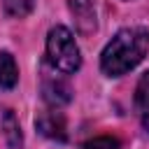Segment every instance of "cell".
I'll list each match as a JSON object with an SVG mask.
<instances>
[{"instance_id":"obj_1","label":"cell","mask_w":149,"mask_h":149,"mask_svg":"<svg viewBox=\"0 0 149 149\" xmlns=\"http://www.w3.org/2000/svg\"><path fill=\"white\" fill-rule=\"evenodd\" d=\"M149 51V30L142 26L121 28L100 54V70L107 77H121L130 72Z\"/></svg>"},{"instance_id":"obj_5","label":"cell","mask_w":149,"mask_h":149,"mask_svg":"<svg viewBox=\"0 0 149 149\" xmlns=\"http://www.w3.org/2000/svg\"><path fill=\"white\" fill-rule=\"evenodd\" d=\"M72 16L77 19V26L81 33H91L95 28V7L93 0H68Z\"/></svg>"},{"instance_id":"obj_8","label":"cell","mask_w":149,"mask_h":149,"mask_svg":"<svg viewBox=\"0 0 149 149\" xmlns=\"http://www.w3.org/2000/svg\"><path fill=\"white\" fill-rule=\"evenodd\" d=\"M2 130H5L7 147L9 149H21V144H23L21 128H19V121H16V116H14L12 109H5V114H2Z\"/></svg>"},{"instance_id":"obj_7","label":"cell","mask_w":149,"mask_h":149,"mask_svg":"<svg viewBox=\"0 0 149 149\" xmlns=\"http://www.w3.org/2000/svg\"><path fill=\"white\" fill-rule=\"evenodd\" d=\"M19 81V68L16 61L9 51H0V86L2 88H14Z\"/></svg>"},{"instance_id":"obj_2","label":"cell","mask_w":149,"mask_h":149,"mask_svg":"<svg viewBox=\"0 0 149 149\" xmlns=\"http://www.w3.org/2000/svg\"><path fill=\"white\" fill-rule=\"evenodd\" d=\"M47 61L54 70L63 74H72L81 65L79 47L74 42V35L65 26H54L47 35Z\"/></svg>"},{"instance_id":"obj_10","label":"cell","mask_w":149,"mask_h":149,"mask_svg":"<svg viewBox=\"0 0 149 149\" xmlns=\"http://www.w3.org/2000/svg\"><path fill=\"white\" fill-rule=\"evenodd\" d=\"M84 149H119V140L112 135H100V137L88 140L84 144Z\"/></svg>"},{"instance_id":"obj_3","label":"cell","mask_w":149,"mask_h":149,"mask_svg":"<svg viewBox=\"0 0 149 149\" xmlns=\"http://www.w3.org/2000/svg\"><path fill=\"white\" fill-rule=\"evenodd\" d=\"M42 93H44V100H47L51 107H61V105L70 102V98H72V88H70V84L58 74V70H56L54 74H47V72H44Z\"/></svg>"},{"instance_id":"obj_9","label":"cell","mask_w":149,"mask_h":149,"mask_svg":"<svg viewBox=\"0 0 149 149\" xmlns=\"http://www.w3.org/2000/svg\"><path fill=\"white\" fill-rule=\"evenodd\" d=\"M35 2L33 0H5V14L12 19H23L33 12Z\"/></svg>"},{"instance_id":"obj_6","label":"cell","mask_w":149,"mask_h":149,"mask_svg":"<svg viewBox=\"0 0 149 149\" xmlns=\"http://www.w3.org/2000/svg\"><path fill=\"white\" fill-rule=\"evenodd\" d=\"M135 109L140 114V121L144 126V130L149 133V72H144L137 81L135 88Z\"/></svg>"},{"instance_id":"obj_4","label":"cell","mask_w":149,"mask_h":149,"mask_svg":"<svg viewBox=\"0 0 149 149\" xmlns=\"http://www.w3.org/2000/svg\"><path fill=\"white\" fill-rule=\"evenodd\" d=\"M35 126H37V130H40L44 137H49V140H58V142H65V140H68L65 119H63V114H61L56 107L42 112V114L35 119Z\"/></svg>"}]
</instances>
